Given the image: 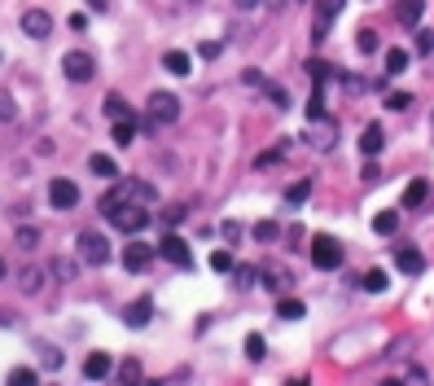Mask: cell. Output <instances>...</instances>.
<instances>
[{
  "label": "cell",
  "mask_w": 434,
  "mask_h": 386,
  "mask_svg": "<svg viewBox=\"0 0 434 386\" xmlns=\"http://www.w3.org/2000/svg\"><path fill=\"white\" fill-rule=\"evenodd\" d=\"M62 70H66L70 83H88L96 75V62H92V53H83V48H70V53L62 57Z\"/></svg>",
  "instance_id": "8992f818"
},
{
  "label": "cell",
  "mask_w": 434,
  "mask_h": 386,
  "mask_svg": "<svg viewBox=\"0 0 434 386\" xmlns=\"http://www.w3.org/2000/svg\"><path fill=\"white\" fill-rule=\"evenodd\" d=\"M18 285H22V294H35V290L44 285V272L40 268H22V276H18Z\"/></svg>",
  "instance_id": "4316f807"
},
{
  "label": "cell",
  "mask_w": 434,
  "mask_h": 386,
  "mask_svg": "<svg viewBox=\"0 0 434 386\" xmlns=\"http://www.w3.org/2000/svg\"><path fill=\"white\" fill-rule=\"evenodd\" d=\"M53 276H62V281H70V276H75V263H70V259H53Z\"/></svg>",
  "instance_id": "8d00e7d4"
},
{
  "label": "cell",
  "mask_w": 434,
  "mask_h": 386,
  "mask_svg": "<svg viewBox=\"0 0 434 386\" xmlns=\"http://www.w3.org/2000/svg\"><path fill=\"white\" fill-rule=\"evenodd\" d=\"M88 172H92V176H101V180H114V176H118V167H114L110 154H92V159H88Z\"/></svg>",
  "instance_id": "44dd1931"
},
{
  "label": "cell",
  "mask_w": 434,
  "mask_h": 386,
  "mask_svg": "<svg viewBox=\"0 0 434 386\" xmlns=\"http://www.w3.org/2000/svg\"><path fill=\"white\" fill-rule=\"evenodd\" d=\"M44 365H48V369H62V352H53V347H44Z\"/></svg>",
  "instance_id": "7bdbcfd3"
},
{
  "label": "cell",
  "mask_w": 434,
  "mask_h": 386,
  "mask_svg": "<svg viewBox=\"0 0 434 386\" xmlns=\"http://www.w3.org/2000/svg\"><path fill=\"white\" fill-rule=\"evenodd\" d=\"M180 119V101L172 92H154L149 105H145V132H163Z\"/></svg>",
  "instance_id": "6da1fadb"
},
{
  "label": "cell",
  "mask_w": 434,
  "mask_h": 386,
  "mask_svg": "<svg viewBox=\"0 0 434 386\" xmlns=\"http://www.w3.org/2000/svg\"><path fill=\"white\" fill-rule=\"evenodd\" d=\"M421 14H426V0H395V22L404 27H417Z\"/></svg>",
  "instance_id": "4fadbf2b"
},
{
  "label": "cell",
  "mask_w": 434,
  "mask_h": 386,
  "mask_svg": "<svg viewBox=\"0 0 434 386\" xmlns=\"http://www.w3.org/2000/svg\"><path fill=\"white\" fill-rule=\"evenodd\" d=\"M342 9H347V0H316V9H311V40L316 44L329 40V31H333V22L342 18Z\"/></svg>",
  "instance_id": "7a4b0ae2"
},
{
  "label": "cell",
  "mask_w": 434,
  "mask_h": 386,
  "mask_svg": "<svg viewBox=\"0 0 434 386\" xmlns=\"http://www.w3.org/2000/svg\"><path fill=\"white\" fill-rule=\"evenodd\" d=\"M154 255H158V250H154L149 241H141L136 233H132V241L123 246V268H127V272H145V268L154 263Z\"/></svg>",
  "instance_id": "ba28073f"
},
{
  "label": "cell",
  "mask_w": 434,
  "mask_h": 386,
  "mask_svg": "<svg viewBox=\"0 0 434 386\" xmlns=\"http://www.w3.org/2000/svg\"><path fill=\"white\" fill-rule=\"evenodd\" d=\"M311 263H316L320 272H338L342 268V246H338L329 233H316L311 237Z\"/></svg>",
  "instance_id": "3957f363"
},
{
  "label": "cell",
  "mask_w": 434,
  "mask_h": 386,
  "mask_svg": "<svg viewBox=\"0 0 434 386\" xmlns=\"http://www.w3.org/2000/svg\"><path fill=\"white\" fill-rule=\"evenodd\" d=\"M105 220H110L114 228H118V233H141V228L145 224H149V211H145V207H136V202H118V207L110 211V215H105Z\"/></svg>",
  "instance_id": "277c9868"
},
{
  "label": "cell",
  "mask_w": 434,
  "mask_h": 386,
  "mask_svg": "<svg viewBox=\"0 0 434 386\" xmlns=\"http://www.w3.org/2000/svg\"><path fill=\"white\" fill-rule=\"evenodd\" d=\"M417 53H434V31H417Z\"/></svg>",
  "instance_id": "60d3db41"
},
{
  "label": "cell",
  "mask_w": 434,
  "mask_h": 386,
  "mask_svg": "<svg viewBox=\"0 0 434 386\" xmlns=\"http://www.w3.org/2000/svg\"><path fill=\"white\" fill-rule=\"evenodd\" d=\"M163 220H167V224H180V220H185V207H167Z\"/></svg>",
  "instance_id": "ee69618b"
},
{
  "label": "cell",
  "mask_w": 434,
  "mask_h": 386,
  "mask_svg": "<svg viewBox=\"0 0 434 386\" xmlns=\"http://www.w3.org/2000/svg\"><path fill=\"white\" fill-rule=\"evenodd\" d=\"M118 378H123V382H136V378H141V365H136V360H123V369H118Z\"/></svg>",
  "instance_id": "74e56055"
},
{
  "label": "cell",
  "mask_w": 434,
  "mask_h": 386,
  "mask_svg": "<svg viewBox=\"0 0 434 386\" xmlns=\"http://www.w3.org/2000/svg\"><path fill=\"white\" fill-rule=\"evenodd\" d=\"M233 272H237V285L241 290H250V285L259 281V268H250V263H233Z\"/></svg>",
  "instance_id": "4dcf8cb0"
},
{
  "label": "cell",
  "mask_w": 434,
  "mask_h": 386,
  "mask_svg": "<svg viewBox=\"0 0 434 386\" xmlns=\"http://www.w3.org/2000/svg\"><path fill=\"white\" fill-rule=\"evenodd\" d=\"M35 241H40V233H35V228H18V246H22V250H31Z\"/></svg>",
  "instance_id": "f35d334b"
},
{
  "label": "cell",
  "mask_w": 434,
  "mask_h": 386,
  "mask_svg": "<svg viewBox=\"0 0 434 386\" xmlns=\"http://www.w3.org/2000/svg\"><path fill=\"white\" fill-rule=\"evenodd\" d=\"M386 105H391V110H408V105H413V92H386Z\"/></svg>",
  "instance_id": "e575fe53"
},
{
  "label": "cell",
  "mask_w": 434,
  "mask_h": 386,
  "mask_svg": "<svg viewBox=\"0 0 434 386\" xmlns=\"http://www.w3.org/2000/svg\"><path fill=\"white\" fill-rule=\"evenodd\" d=\"M237 9H259V0H233Z\"/></svg>",
  "instance_id": "7dc6e473"
},
{
  "label": "cell",
  "mask_w": 434,
  "mask_h": 386,
  "mask_svg": "<svg viewBox=\"0 0 434 386\" xmlns=\"http://www.w3.org/2000/svg\"><path fill=\"white\" fill-rule=\"evenodd\" d=\"M110 356H105V352H92L88 360H83V378H88V382H101V378H110Z\"/></svg>",
  "instance_id": "9a60e30c"
},
{
  "label": "cell",
  "mask_w": 434,
  "mask_h": 386,
  "mask_svg": "<svg viewBox=\"0 0 434 386\" xmlns=\"http://www.w3.org/2000/svg\"><path fill=\"white\" fill-rule=\"evenodd\" d=\"M48 31H53V18H48L44 9H27V14H22V35H31V40H48Z\"/></svg>",
  "instance_id": "8fae6325"
},
{
  "label": "cell",
  "mask_w": 434,
  "mask_h": 386,
  "mask_svg": "<svg viewBox=\"0 0 434 386\" xmlns=\"http://www.w3.org/2000/svg\"><path fill=\"white\" fill-rule=\"evenodd\" d=\"M382 145H386V132H382L378 123H369L364 132H360V150H364V154H369V159H373V154H378V150H382Z\"/></svg>",
  "instance_id": "ac0fdd59"
},
{
  "label": "cell",
  "mask_w": 434,
  "mask_h": 386,
  "mask_svg": "<svg viewBox=\"0 0 434 386\" xmlns=\"http://www.w3.org/2000/svg\"><path fill=\"white\" fill-rule=\"evenodd\" d=\"M75 246H79V259H83V263H92V268H101V263L110 259V241H105L101 233H92V228H83Z\"/></svg>",
  "instance_id": "5b68a950"
},
{
  "label": "cell",
  "mask_w": 434,
  "mask_h": 386,
  "mask_svg": "<svg viewBox=\"0 0 434 386\" xmlns=\"http://www.w3.org/2000/svg\"><path fill=\"white\" fill-rule=\"evenodd\" d=\"M276 316H281V321H303V316H307L303 298H289V294H281V298H276Z\"/></svg>",
  "instance_id": "e0dca14e"
},
{
  "label": "cell",
  "mask_w": 434,
  "mask_h": 386,
  "mask_svg": "<svg viewBox=\"0 0 434 386\" xmlns=\"http://www.w3.org/2000/svg\"><path fill=\"white\" fill-rule=\"evenodd\" d=\"M105 114H110V119H127V114H132V105H127L118 92H110V96H105Z\"/></svg>",
  "instance_id": "f1b7e54d"
},
{
  "label": "cell",
  "mask_w": 434,
  "mask_h": 386,
  "mask_svg": "<svg viewBox=\"0 0 434 386\" xmlns=\"http://www.w3.org/2000/svg\"><path fill=\"white\" fill-rule=\"evenodd\" d=\"M9 119H14V96L0 92V123H9Z\"/></svg>",
  "instance_id": "ab89813d"
},
{
  "label": "cell",
  "mask_w": 434,
  "mask_h": 386,
  "mask_svg": "<svg viewBox=\"0 0 434 386\" xmlns=\"http://www.w3.org/2000/svg\"><path fill=\"white\" fill-rule=\"evenodd\" d=\"M149 321H154V298H149V294L132 298V303L123 307V325H127V329H145Z\"/></svg>",
  "instance_id": "30bf717a"
},
{
  "label": "cell",
  "mask_w": 434,
  "mask_h": 386,
  "mask_svg": "<svg viewBox=\"0 0 434 386\" xmlns=\"http://www.w3.org/2000/svg\"><path fill=\"white\" fill-rule=\"evenodd\" d=\"M360 285H364L369 294H382V290H386V272L382 268H369L364 276H360Z\"/></svg>",
  "instance_id": "83f0119b"
},
{
  "label": "cell",
  "mask_w": 434,
  "mask_h": 386,
  "mask_svg": "<svg viewBox=\"0 0 434 386\" xmlns=\"http://www.w3.org/2000/svg\"><path fill=\"white\" fill-rule=\"evenodd\" d=\"M395 268L408 272V276H417V272H426V255H421L417 246H400V250H395Z\"/></svg>",
  "instance_id": "7c38bea8"
},
{
  "label": "cell",
  "mask_w": 434,
  "mask_h": 386,
  "mask_svg": "<svg viewBox=\"0 0 434 386\" xmlns=\"http://www.w3.org/2000/svg\"><path fill=\"white\" fill-rule=\"evenodd\" d=\"M263 96H268L276 110H289V92H285V88H276V83H263Z\"/></svg>",
  "instance_id": "f546056e"
},
{
  "label": "cell",
  "mask_w": 434,
  "mask_h": 386,
  "mask_svg": "<svg viewBox=\"0 0 434 386\" xmlns=\"http://www.w3.org/2000/svg\"><path fill=\"white\" fill-rule=\"evenodd\" d=\"M224 237H228V241H237V237H241V224L228 220V224H224Z\"/></svg>",
  "instance_id": "bcb514c9"
},
{
  "label": "cell",
  "mask_w": 434,
  "mask_h": 386,
  "mask_svg": "<svg viewBox=\"0 0 434 386\" xmlns=\"http://www.w3.org/2000/svg\"><path fill=\"white\" fill-rule=\"evenodd\" d=\"M9 382H14V386H31V382H40V373H35V369H14V373H9Z\"/></svg>",
  "instance_id": "836d02e7"
},
{
  "label": "cell",
  "mask_w": 434,
  "mask_h": 386,
  "mask_svg": "<svg viewBox=\"0 0 434 386\" xmlns=\"http://www.w3.org/2000/svg\"><path fill=\"white\" fill-rule=\"evenodd\" d=\"M5 272H9V268H5V259H0V281H5Z\"/></svg>",
  "instance_id": "c3c4849f"
},
{
  "label": "cell",
  "mask_w": 434,
  "mask_h": 386,
  "mask_svg": "<svg viewBox=\"0 0 434 386\" xmlns=\"http://www.w3.org/2000/svg\"><path fill=\"white\" fill-rule=\"evenodd\" d=\"M360 180H364V185H378V180H382V172H378V163H369V167H364V172H360Z\"/></svg>",
  "instance_id": "b9f144b4"
},
{
  "label": "cell",
  "mask_w": 434,
  "mask_h": 386,
  "mask_svg": "<svg viewBox=\"0 0 434 386\" xmlns=\"http://www.w3.org/2000/svg\"><path fill=\"white\" fill-rule=\"evenodd\" d=\"M426 193H430L426 180H413V185L404 189V207H421V202H426Z\"/></svg>",
  "instance_id": "d4e9b609"
},
{
  "label": "cell",
  "mask_w": 434,
  "mask_h": 386,
  "mask_svg": "<svg viewBox=\"0 0 434 386\" xmlns=\"http://www.w3.org/2000/svg\"><path fill=\"white\" fill-rule=\"evenodd\" d=\"M163 66L172 70V75H180V79H185L189 70H193V57H189V53H180V48H172V53H163Z\"/></svg>",
  "instance_id": "d6986e66"
},
{
  "label": "cell",
  "mask_w": 434,
  "mask_h": 386,
  "mask_svg": "<svg viewBox=\"0 0 434 386\" xmlns=\"http://www.w3.org/2000/svg\"><path fill=\"white\" fill-rule=\"evenodd\" d=\"M408 70V48H391L386 53V75H404Z\"/></svg>",
  "instance_id": "cb8c5ba5"
},
{
  "label": "cell",
  "mask_w": 434,
  "mask_h": 386,
  "mask_svg": "<svg viewBox=\"0 0 434 386\" xmlns=\"http://www.w3.org/2000/svg\"><path fill=\"white\" fill-rule=\"evenodd\" d=\"M127 198H132V185H114V189L101 198V215H110V211L118 207V202H127Z\"/></svg>",
  "instance_id": "603a6c76"
},
{
  "label": "cell",
  "mask_w": 434,
  "mask_h": 386,
  "mask_svg": "<svg viewBox=\"0 0 434 386\" xmlns=\"http://www.w3.org/2000/svg\"><path fill=\"white\" fill-rule=\"evenodd\" d=\"M48 202H53V211H75L79 207V185L66 176H57L53 185H48Z\"/></svg>",
  "instance_id": "9c48e42d"
},
{
  "label": "cell",
  "mask_w": 434,
  "mask_h": 386,
  "mask_svg": "<svg viewBox=\"0 0 434 386\" xmlns=\"http://www.w3.org/2000/svg\"><path fill=\"white\" fill-rule=\"evenodd\" d=\"M246 356L250 360H263V334H246Z\"/></svg>",
  "instance_id": "d590c367"
},
{
  "label": "cell",
  "mask_w": 434,
  "mask_h": 386,
  "mask_svg": "<svg viewBox=\"0 0 434 386\" xmlns=\"http://www.w3.org/2000/svg\"><path fill=\"white\" fill-rule=\"evenodd\" d=\"M333 141H338V123L333 119H316V132H311V145H316V150L324 154V150H333Z\"/></svg>",
  "instance_id": "5bb4252c"
},
{
  "label": "cell",
  "mask_w": 434,
  "mask_h": 386,
  "mask_svg": "<svg viewBox=\"0 0 434 386\" xmlns=\"http://www.w3.org/2000/svg\"><path fill=\"white\" fill-rule=\"evenodd\" d=\"M250 233H255V241H276V237H281V228H276L272 220H259L255 228H250Z\"/></svg>",
  "instance_id": "1f68e13d"
},
{
  "label": "cell",
  "mask_w": 434,
  "mask_h": 386,
  "mask_svg": "<svg viewBox=\"0 0 434 386\" xmlns=\"http://www.w3.org/2000/svg\"><path fill=\"white\" fill-rule=\"evenodd\" d=\"M241 79H246L250 88H263V75H259V70H246V75H241Z\"/></svg>",
  "instance_id": "f6af8a7d"
},
{
  "label": "cell",
  "mask_w": 434,
  "mask_h": 386,
  "mask_svg": "<svg viewBox=\"0 0 434 386\" xmlns=\"http://www.w3.org/2000/svg\"><path fill=\"white\" fill-rule=\"evenodd\" d=\"M373 233H378V237H395V233H400V211H378V215H373Z\"/></svg>",
  "instance_id": "2e32d148"
},
{
  "label": "cell",
  "mask_w": 434,
  "mask_h": 386,
  "mask_svg": "<svg viewBox=\"0 0 434 386\" xmlns=\"http://www.w3.org/2000/svg\"><path fill=\"white\" fill-rule=\"evenodd\" d=\"M311 198V180H294V185L285 189V207H303Z\"/></svg>",
  "instance_id": "7402d4cb"
},
{
  "label": "cell",
  "mask_w": 434,
  "mask_h": 386,
  "mask_svg": "<svg viewBox=\"0 0 434 386\" xmlns=\"http://www.w3.org/2000/svg\"><path fill=\"white\" fill-rule=\"evenodd\" d=\"M154 250H158V255H163L167 263H176V268H193L189 241L180 237V233H163V241H158V246H154Z\"/></svg>",
  "instance_id": "52a82bcc"
},
{
  "label": "cell",
  "mask_w": 434,
  "mask_h": 386,
  "mask_svg": "<svg viewBox=\"0 0 434 386\" xmlns=\"http://www.w3.org/2000/svg\"><path fill=\"white\" fill-rule=\"evenodd\" d=\"M136 141V114H127V119H114V145H127Z\"/></svg>",
  "instance_id": "ffe728a7"
},
{
  "label": "cell",
  "mask_w": 434,
  "mask_h": 386,
  "mask_svg": "<svg viewBox=\"0 0 434 386\" xmlns=\"http://www.w3.org/2000/svg\"><path fill=\"white\" fill-rule=\"evenodd\" d=\"M211 268H215V272H233V250H215V255H211Z\"/></svg>",
  "instance_id": "d6a6232c"
},
{
  "label": "cell",
  "mask_w": 434,
  "mask_h": 386,
  "mask_svg": "<svg viewBox=\"0 0 434 386\" xmlns=\"http://www.w3.org/2000/svg\"><path fill=\"white\" fill-rule=\"evenodd\" d=\"M378 31H373V27H360L355 31V48H360V53H378Z\"/></svg>",
  "instance_id": "484cf974"
}]
</instances>
